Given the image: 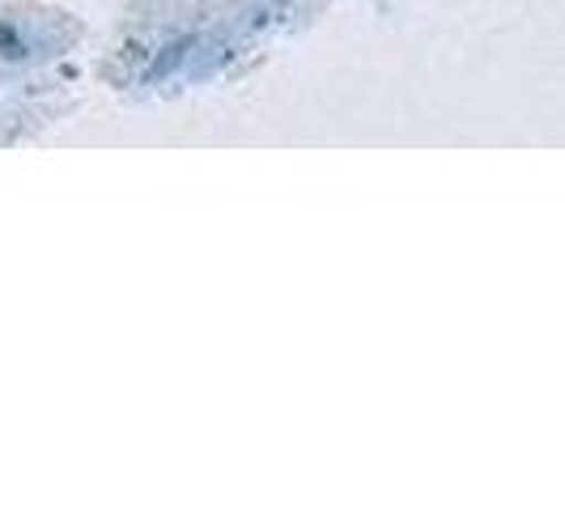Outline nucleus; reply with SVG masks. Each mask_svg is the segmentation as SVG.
Returning a JSON list of instances; mask_svg holds the SVG:
<instances>
[]
</instances>
